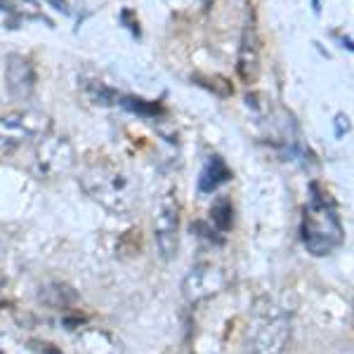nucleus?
Here are the masks:
<instances>
[{
	"mask_svg": "<svg viewBox=\"0 0 354 354\" xmlns=\"http://www.w3.org/2000/svg\"><path fill=\"white\" fill-rule=\"evenodd\" d=\"M300 236L307 253L317 255V258L333 253L345 236L335 205L330 203L328 194L319 192V185H312V198L302 213Z\"/></svg>",
	"mask_w": 354,
	"mask_h": 354,
	"instance_id": "f257e3e1",
	"label": "nucleus"
},
{
	"mask_svg": "<svg viewBox=\"0 0 354 354\" xmlns=\"http://www.w3.org/2000/svg\"><path fill=\"white\" fill-rule=\"evenodd\" d=\"M81 187L97 203H102L106 210L118 215L128 213L137 198L133 175L106 161L90 165L81 177Z\"/></svg>",
	"mask_w": 354,
	"mask_h": 354,
	"instance_id": "f03ea898",
	"label": "nucleus"
},
{
	"mask_svg": "<svg viewBox=\"0 0 354 354\" xmlns=\"http://www.w3.org/2000/svg\"><path fill=\"white\" fill-rule=\"evenodd\" d=\"M288 340V319L281 310L267 305L258 312L250 330L253 354H281Z\"/></svg>",
	"mask_w": 354,
	"mask_h": 354,
	"instance_id": "7ed1b4c3",
	"label": "nucleus"
},
{
	"mask_svg": "<svg viewBox=\"0 0 354 354\" xmlns=\"http://www.w3.org/2000/svg\"><path fill=\"white\" fill-rule=\"evenodd\" d=\"M53 130V118L43 111L36 109H21V111H10L5 116H0V140L19 145L24 140H38L50 135Z\"/></svg>",
	"mask_w": 354,
	"mask_h": 354,
	"instance_id": "20e7f679",
	"label": "nucleus"
},
{
	"mask_svg": "<svg viewBox=\"0 0 354 354\" xmlns=\"http://www.w3.org/2000/svg\"><path fill=\"white\" fill-rule=\"evenodd\" d=\"M153 241H156V248L163 260L177 255V248H180V203L173 194H165L156 208Z\"/></svg>",
	"mask_w": 354,
	"mask_h": 354,
	"instance_id": "39448f33",
	"label": "nucleus"
},
{
	"mask_svg": "<svg viewBox=\"0 0 354 354\" xmlns=\"http://www.w3.org/2000/svg\"><path fill=\"white\" fill-rule=\"evenodd\" d=\"M36 161L43 175L59 177L76 165V151L66 137H43L36 149Z\"/></svg>",
	"mask_w": 354,
	"mask_h": 354,
	"instance_id": "423d86ee",
	"label": "nucleus"
},
{
	"mask_svg": "<svg viewBox=\"0 0 354 354\" xmlns=\"http://www.w3.org/2000/svg\"><path fill=\"white\" fill-rule=\"evenodd\" d=\"M230 279L222 267L215 265H198L187 274L185 281H182V293L189 302H201L205 298H213V295L222 293L227 288Z\"/></svg>",
	"mask_w": 354,
	"mask_h": 354,
	"instance_id": "0eeeda50",
	"label": "nucleus"
},
{
	"mask_svg": "<svg viewBox=\"0 0 354 354\" xmlns=\"http://www.w3.org/2000/svg\"><path fill=\"white\" fill-rule=\"evenodd\" d=\"M36 66L24 55H10L5 62V88L15 102H28L36 93Z\"/></svg>",
	"mask_w": 354,
	"mask_h": 354,
	"instance_id": "6e6552de",
	"label": "nucleus"
},
{
	"mask_svg": "<svg viewBox=\"0 0 354 354\" xmlns=\"http://www.w3.org/2000/svg\"><path fill=\"white\" fill-rule=\"evenodd\" d=\"M236 73L241 83L253 85L260 76V38L253 26H245L236 55Z\"/></svg>",
	"mask_w": 354,
	"mask_h": 354,
	"instance_id": "1a4fd4ad",
	"label": "nucleus"
},
{
	"mask_svg": "<svg viewBox=\"0 0 354 354\" xmlns=\"http://www.w3.org/2000/svg\"><path fill=\"white\" fill-rule=\"evenodd\" d=\"M230 177H232V173L225 165V161H222L220 156H210L208 165H205L203 173H201V182H198V187H201V192H213V189H218L222 182L230 180Z\"/></svg>",
	"mask_w": 354,
	"mask_h": 354,
	"instance_id": "9d476101",
	"label": "nucleus"
},
{
	"mask_svg": "<svg viewBox=\"0 0 354 354\" xmlns=\"http://www.w3.org/2000/svg\"><path fill=\"white\" fill-rule=\"evenodd\" d=\"M210 220H213L215 230L218 232H230L232 230V222H234V208L230 198H218L210 208Z\"/></svg>",
	"mask_w": 354,
	"mask_h": 354,
	"instance_id": "9b49d317",
	"label": "nucleus"
},
{
	"mask_svg": "<svg viewBox=\"0 0 354 354\" xmlns=\"http://www.w3.org/2000/svg\"><path fill=\"white\" fill-rule=\"evenodd\" d=\"M88 97L95 102V104H102V106H111L118 102V95L113 93L111 88H106V85H102L97 81H93L88 85Z\"/></svg>",
	"mask_w": 354,
	"mask_h": 354,
	"instance_id": "f8f14e48",
	"label": "nucleus"
},
{
	"mask_svg": "<svg viewBox=\"0 0 354 354\" xmlns=\"http://www.w3.org/2000/svg\"><path fill=\"white\" fill-rule=\"evenodd\" d=\"M41 293H53L55 295V298L45 300V305H53V307H66V305H71V302L76 300V295H73L66 286H62V283L45 286V288H41Z\"/></svg>",
	"mask_w": 354,
	"mask_h": 354,
	"instance_id": "ddd939ff",
	"label": "nucleus"
},
{
	"mask_svg": "<svg viewBox=\"0 0 354 354\" xmlns=\"http://www.w3.org/2000/svg\"><path fill=\"white\" fill-rule=\"evenodd\" d=\"M31 350H33V354H62L55 345H50V342H41V340H33Z\"/></svg>",
	"mask_w": 354,
	"mask_h": 354,
	"instance_id": "4468645a",
	"label": "nucleus"
},
{
	"mask_svg": "<svg viewBox=\"0 0 354 354\" xmlns=\"http://www.w3.org/2000/svg\"><path fill=\"white\" fill-rule=\"evenodd\" d=\"M45 3H50V8H55L57 12L68 15V3H66V0H45Z\"/></svg>",
	"mask_w": 354,
	"mask_h": 354,
	"instance_id": "2eb2a0df",
	"label": "nucleus"
},
{
	"mask_svg": "<svg viewBox=\"0 0 354 354\" xmlns=\"http://www.w3.org/2000/svg\"><path fill=\"white\" fill-rule=\"evenodd\" d=\"M314 5H319V0H314Z\"/></svg>",
	"mask_w": 354,
	"mask_h": 354,
	"instance_id": "dca6fc26",
	"label": "nucleus"
}]
</instances>
